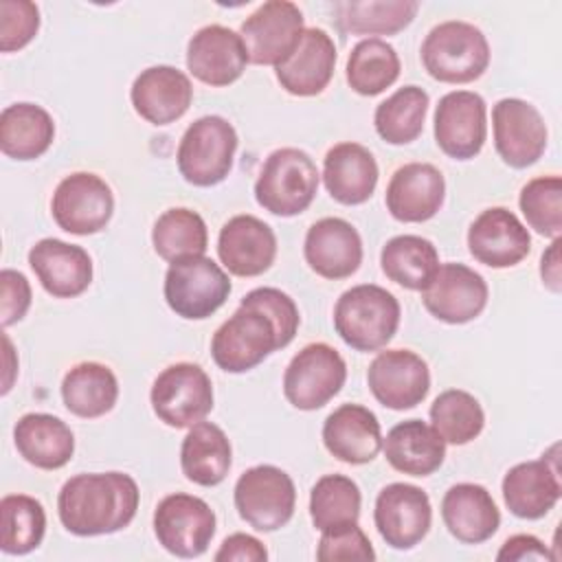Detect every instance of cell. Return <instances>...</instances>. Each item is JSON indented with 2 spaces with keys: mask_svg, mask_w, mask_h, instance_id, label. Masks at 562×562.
<instances>
[{
  "mask_svg": "<svg viewBox=\"0 0 562 562\" xmlns=\"http://www.w3.org/2000/svg\"><path fill=\"white\" fill-rule=\"evenodd\" d=\"M380 266L389 281L422 292L439 268V252L426 237L395 235L382 246Z\"/></svg>",
  "mask_w": 562,
  "mask_h": 562,
  "instance_id": "d590c367",
  "label": "cell"
},
{
  "mask_svg": "<svg viewBox=\"0 0 562 562\" xmlns=\"http://www.w3.org/2000/svg\"><path fill=\"white\" fill-rule=\"evenodd\" d=\"M305 26L301 9L290 0L259 4L239 26L250 64L279 66L301 42Z\"/></svg>",
  "mask_w": 562,
  "mask_h": 562,
  "instance_id": "7c38bea8",
  "label": "cell"
},
{
  "mask_svg": "<svg viewBox=\"0 0 562 562\" xmlns=\"http://www.w3.org/2000/svg\"><path fill=\"white\" fill-rule=\"evenodd\" d=\"M446 198V180L430 162H406L386 184V211L404 224H419L435 217Z\"/></svg>",
  "mask_w": 562,
  "mask_h": 562,
  "instance_id": "603a6c76",
  "label": "cell"
},
{
  "mask_svg": "<svg viewBox=\"0 0 562 562\" xmlns=\"http://www.w3.org/2000/svg\"><path fill=\"white\" fill-rule=\"evenodd\" d=\"M217 562H266L268 560V551L263 547L261 540H257L255 536L248 533H233L228 538H224V542L220 544L217 553H215Z\"/></svg>",
  "mask_w": 562,
  "mask_h": 562,
  "instance_id": "681fc988",
  "label": "cell"
},
{
  "mask_svg": "<svg viewBox=\"0 0 562 562\" xmlns=\"http://www.w3.org/2000/svg\"><path fill=\"white\" fill-rule=\"evenodd\" d=\"M248 64V55L239 33L222 24L198 29L187 44L189 72L213 88L235 83Z\"/></svg>",
  "mask_w": 562,
  "mask_h": 562,
  "instance_id": "ffe728a7",
  "label": "cell"
},
{
  "mask_svg": "<svg viewBox=\"0 0 562 562\" xmlns=\"http://www.w3.org/2000/svg\"><path fill=\"white\" fill-rule=\"evenodd\" d=\"M46 533V514L29 494H7L0 501V549L7 555H26Z\"/></svg>",
  "mask_w": 562,
  "mask_h": 562,
  "instance_id": "60d3db41",
  "label": "cell"
},
{
  "mask_svg": "<svg viewBox=\"0 0 562 562\" xmlns=\"http://www.w3.org/2000/svg\"><path fill=\"white\" fill-rule=\"evenodd\" d=\"M20 457L40 470L64 468L75 452V435L66 422L48 413H26L13 426Z\"/></svg>",
  "mask_w": 562,
  "mask_h": 562,
  "instance_id": "4dcf8cb0",
  "label": "cell"
},
{
  "mask_svg": "<svg viewBox=\"0 0 562 562\" xmlns=\"http://www.w3.org/2000/svg\"><path fill=\"white\" fill-rule=\"evenodd\" d=\"M130 99L140 119L151 125H169L189 110L193 86L191 79L173 66H149L134 79Z\"/></svg>",
  "mask_w": 562,
  "mask_h": 562,
  "instance_id": "4316f807",
  "label": "cell"
},
{
  "mask_svg": "<svg viewBox=\"0 0 562 562\" xmlns=\"http://www.w3.org/2000/svg\"><path fill=\"white\" fill-rule=\"evenodd\" d=\"M540 277L542 283L551 290V292H560L562 290V270H560V237L551 241V246L542 252L540 259Z\"/></svg>",
  "mask_w": 562,
  "mask_h": 562,
  "instance_id": "816d5d0a",
  "label": "cell"
},
{
  "mask_svg": "<svg viewBox=\"0 0 562 562\" xmlns=\"http://www.w3.org/2000/svg\"><path fill=\"white\" fill-rule=\"evenodd\" d=\"M40 31V9L29 0L0 2V50L13 53L24 48Z\"/></svg>",
  "mask_w": 562,
  "mask_h": 562,
  "instance_id": "bcb514c9",
  "label": "cell"
},
{
  "mask_svg": "<svg viewBox=\"0 0 562 562\" xmlns=\"http://www.w3.org/2000/svg\"><path fill=\"white\" fill-rule=\"evenodd\" d=\"M303 255L307 266L323 279H347L362 263L360 233L342 217H323L305 233Z\"/></svg>",
  "mask_w": 562,
  "mask_h": 562,
  "instance_id": "d4e9b609",
  "label": "cell"
},
{
  "mask_svg": "<svg viewBox=\"0 0 562 562\" xmlns=\"http://www.w3.org/2000/svg\"><path fill=\"white\" fill-rule=\"evenodd\" d=\"M237 143V132L224 116H200L180 138L176 151L180 176L193 187L220 184L233 169Z\"/></svg>",
  "mask_w": 562,
  "mask_h": 562,
  "instance_id": "5b68a950",
  "label": "cell"
},
{
  "mask_svg": "<svg viewBox=\"0 0 562 562\" xmlns=\"http://www.w3.org/2000/svg\"><path fill=\"white\" fill-rule=\"evenodd\" d=\"M378 162L360 143H338L323 158V184L327 193L345 204H364L378 187Z\"/></svg>",
  "mask_w": 562,
  "mask_h": 562,
  "instance_id": "f1b7e54d",
  "label": "cell"
},
{
  "mask_svg": "<svg viewBox=\"0 0 562 562\" xmlns=\"http://www.w3.org/2000/svg\"><path fill=\"white\" fill-rule=\"evenodd\" d=\"M169 310L187 321H204L215 314L231 294V279L209 257H189L169 263L162 285Z\"/></svg>",
  "mask_w": 562,
  "mask_h": 562,
  "instance_id": "52a82bcc",
  "label": "cell"
},
{
  "mask_svg": "<svg viewBox=\"0 0 562 562\" xmlns=\"http://www.w3.org/2000/svg\"><path fill=\"white\" fill-rule=\"evenodd\" d=\"M428 413L432 422L430 426L446 443L452 446H465L474 441L485 426V413L479 400L461 389H448L439 393Z\"/></svg>",
  "mask_w": 562,
  "mask_h": 562,
  "instance_id": "7bdbcfd3",
  "label": "cell"
},
{
  "mask_svg": "<svg viewBox=\"0 0 562 562\" xmlns=\"http://www.w3.org/2000/svg\"><path fill=\"white\" fill-rule=\"evenodd\" d=\"M233 501L239 518L252 529L270 533L290 522L296 505L294 481L277 465L261 463L239 474Z\"/></svg>",
  "mask_w": 562,
  "mask_h": 562,
  "instance_id": "8992f818",
  "label": "cell"
},
{
  "mask_svg": "<svg viewBox=\"0 0 562 562\" xmlns=\"http://www.w3.org/2000/svg\"><path fill=\"white\" fill-rule=\"evenodd\" d=\"M419 11L415 0H364V2H336V24L342 33L351 35H395L404 31Z\"/></svg>",
  "mask_w": 562,
  "mask_h": 562,
  "instance_id": "8d00e7d4",
  "label": "cell"
},
{
  "mask_svg": "<svg viewBox=\"0 0 562 562\" xmlns=\"http://www.w3.org/2000/svg\"><path fill=\"white\" fill-rule=\"evenodd\" d=\"M50 213L55 224L66 233L94 235L112 220L114 195L101 176L75 171L55 187Z\"/></svg>",
  "mask_w": 562,
  "mask_h": 562,
  "instance_id": "4fadbf2b",
  "label": "cell"
},
{
  "mask_svg": "<svg viewBox=\"0 0 562 562\" xmlns=\"http://www.w3.org/2000/svg\"><path fill=\"white\" fill-rule=\"evenodd\" d=\"M382 450L391 468L408 476H430L446 459V441L422 419L395 424L382 439Z\"/></svg>",
  "mask_w": 562,
  "mask_h": 562,
  "instance_id": "1f68e13d",
  "label": "cell"
},
{
  "mask_svg": "<svg viewBox=\"0 0 562 562\" xmlns=\"http://www.w3.org/2000/svg\"><path fill=\"white\" fill-rule=\"evenodd\" d=\"M215 522L211 505L184 492L165 496L154 512L156 540L176 558L202 555L215 536Z\"/></svg>",
  "mask_w": 562,
  "mask_h": 562,
  "instance_id": "8fae6325",
  "label": "cell"
},
{
  "mask_svg": "<svg viewBox=\"0 0 562 562\" xmlns=\"http://www.w3.org/2000/svg\"><path fill=\"white\" fill-rule=\"evenodd\" d=\"M61 400L81 419L103 417L119 400V380L108 364L92 360L79 362L61 380Z\"/></svg>",
  "mask_w": 562,
  "mask_h": 562,
  "instance_id": "e575fe53",
  "label": "cell"
},
{
  "mask_svg": "<svg viewBox=\"0 0 562 562\" xmlns=\"http://www.w3.org/2000/svg\"><path fill=\"white\" fill-rule=\"evenodd\" d=\"M345 380L342 356L327 342H310L288 362L283 395L299 411H316L340 393Z\"/></svg>",
  "mask_w": 562,
  "mask_h": 562,
  "instance_id": "30bf717a",
  "label": "cell"
},
{
  "mask_svg": "<svg viewBox=\"0 0 562 562\" xmlns=\"http://www.w3.org/2000/svg\"><path fill=\"white\" fill-rule=\"evenodd\" d=\"M518 206L538 235L558 239L562 233V180L560 176H538L520 189Z\"/></svg>",
  "mask_w": 562,
  "mask_h": 562,
  "instance_id": "ee69618b",
  "label": "cell"
},
{
  "mask_svg": "<svg viewBox=\"0 0 562 562\" xmlns=\"http://www.w3.org/2000/svg\"><path fill=\"white\" fill-rule=\"evenodd\" d=\"M400 68V57L389 42L380 37H367L351 48L345 75L353 92L362 97H375L397 81Z\"/></svg>",
  "mask_w": 562,
  "mask_h": 562,
  "instance_id": "f35d334b",
  "label": "cell"
},
{
  "mask_svg": "<svg viewBox=\"0 0 562 562\" xmlns=\"http://www.w3.org/2000/svg\"><path fill=\"white\" fill-rule=\"evenodd\" d=\"M360 505V487L345 474H325L310 492V518L321 533L358 522Z\"/></svg>",
  "mask_w": 562,
  "mask_h": 562,
  "instance_id": "b9f144b4",
  "label": "cell"
},
{
  "mask_svg": "<svg viewBox=\"0 0 562 562\" xmlns=\"http://www.w3.org/2000/svg\"><path fill=\"white\" fill-rule=\"evenodd\" d=\"M428 92L419 86L397 88L386 97L373 114V125L378 136L389 145H408L413 143L426 121L428 112Z\"/></svg>",
  "mask_w": 562,
  "mask_h": 562,
  "instance_id": "ab89813d",
  "label": "cell"
},
{
  "mask_svg": "<svg viewBox=\"0 0 562 562\" xmlns=\"http://www.w3.org/2000/svg\"><path fill=\"white\" fill-rule=\"evenodd\" d=\"M373 522L382 540L397 551L417 547L432 522L428 494L411 483H389L380 490L373 509Z\"/></svg>",
  "mask_w": 562,
  "mask_h": 562,
  "instance_id": "9a60e30c",
  "label": "cell"
},
{
  "mask_svg": "<svg viewBox=\"0 0 562 562\" xmlns=\"http://www.w3.org/2000/svg\"><path fill=\"white\" fill-rule=\"evenodd\" d=\"M470 255L490 268H512L531 250L527 226L505 206H492L476 215L468 228Z\"/></svg>",
  "mask_w": 562,
  "mask_h": 562,
  "instance_id": "44dd1931",
  "label": "cell"
},
{
  "mask_svg": "<svg viewBox=\"0 0 562 562\" xmlns=\"http://www.w3.org/2000/svg\"><path fill=\"white\" fill-rule=\"evenodd\" d=\"M321 173L312 156L299 147L274 149L255 180V200L279 217L303 213L316 198Z\"/></svg>",
  "mask_w": 562,
  "mask_h": 562,
  "instance_id": "277c9868",
  "label": "cell"
},
{
  "mask_svg": "<svg viewBox=\"0 0 562 562\" xmlns=\"http://www.w3.org/2000/svg\"><path fill=\"white\" fill-rule=\"evenodd\" d=\"M239 305L255 307V310L263 312L274 323L279 349L288 347L294 340L299 325H301V316H299V307L290 294L281 292L279 288H255L239 301Z\"/></svg>",
  "mask_w": 562,
  "mask_h": 562,
  "instance_id": "f6af8a7d",
  "label": "cell"
},
{
  "mask_svg": "<svg viewBox=\"0 0 562 562\" xmlns=\"http://www.w3.org/2000/svg\"><path fill=\"white\" fill-rule=\"evenodd\" d=\"M336 66V44L327 31L310 26L303 31L296 48L274 68L281 88L294 97L321 94Z\"/></svg>",
  "mask_w": 562,
  "mask_h": 562,
  "instance_id": "484cf974",
  "label": "cell"
},
{
  "mask_svg": "<svg viewBox=\"0 0 562 562\" xmlns=\"http://www.w3.org/2000/svg\"><path fill=\"white\" fill-rule=\"evenodd\" d=\"M397 299L375 285L360 283L345 290L334 305V329L356 351H378L391 342L400 327Z\"/></svg>",
  "mask_w": 562,
  "mask_h": 562,
  "instance_id": "7a4b0ae2",
  "label": "cell"
},
{
  "mask_svg": "<svg viewBox=\"0 0 562 562\" xmlns=\"http://www.w3.org/2000/svg\"><path fill=\"white\" fill-rule=\"evenodd\" d=\"M419 55L426 72L441 83H470L490 66L487 37L479 26L463 20L432 26Z\"/></svg>",
  "mask_w": 562,
  "mask_h": 562,
  "instance_id": "3957f363",
  "label": "cell"
},
{
  "mask_svg": "<svg viewBox=\"0 0 562 562\" xmlns=\"http://www.w3.org/2000/svg\"><path fill=\"white\" fill-rule=\"evenodd\" d=\"M233 463V448L226 432L211 424L198 422L189 428L180 446L182 474L202 487L220 485Z\"/></svg>",
  "mask_w": 562,
  "mask_h": 562,
  "instance_id": "d6a6232c",
  "label": "cell"
},
{
  "mask_svg": "<svg viewBox=\"0 0 562 562\" xmlns=\"http://www.w3.org/2000/svg\"><path fill=\"white\" fill-rule=\"evenodd\" d=\"M55 138L53 116L35 103L20 101L0 114V149L13 160H35L48 151Z\"/></svg>",
  "mask_w": 562,
  "mask_h": 562,
  "instance_id": "836d02e7",
  "label": "cell"
},
{
  "mask_svg": "<svg viewBox=\"0 0 562 562\" xmlns=\"http://www.w3.org/2000/svg\"><path fill=\"white\" fill-rule=\"evenodd\" d=\"M29 266L40 285L55 299H75L92 283V259L86 248L44 237L29 250Z\"/></svg>",
  "mask_w": 562,
  "mask_h": 562,
  "instance_id": "cb8c5ba5",
  "label": "cell"
},
{
  "mask_svg": "<svg viewBox=\"0 0 562 562\" xmlns=\"http://www.w3.org/2000/svg\"><path fill=\"white\" fill-rule=\"evenodd\" d=\"M441 518L450 536L463 544H481L501 527V512L479 483L452 485L441 498Z\"/></svg>",
  "mask_w": 562,
  "mask_h": 562,
  "instance_id": "f546056e",
  "label": "cell"
},
{
  "mask_svg": "<svg viewBox=\"0 0 562 562\" xmlns=\"http://www.w3.org/2000/svg\"><path fill=\"white\" fill-rule=\"evenodd\" d=\"M485 279L465 263H439L426 288L422 303L437 321L448 325H463L474 321L487 305Z\"/></svg>",
  "mask_w": 562,
  "mask_h": 562,
  "instance_id": "5bb4252c",
  "label": "cell"
},
{
  "mask_svg": "<svg viewBox=\"0 0 562 562\" xmlns=\"http://www.w3.org/2000/svg\"><path fill=\"white\" fill-rule=\"evenodd\" d=\"M487 136V108L479 92L452 90L443 94L435 110V143L454 158H474Z\"/></svg>",
  "mask_w": 562,
  "mask_h": 562,
  "instance_id": "e0dca14e",
  "label": "cell"
},
{
  "mask_svg": "<svg viewBox=\"0 0 562 562\" xmlns=\"http://www.w3.org/2000/svg\"><path fill=\"white\" fill-rule=\"evenodd\" d=\"M31 307V285L29 279L11 268L0 272V323L11 327L22 321Z\"/></svg>",
  "mask_w": 562,
  "mask_h": 562,
  "instance_id": "c3c4849f",
  "label": "cell"
},
{
  "mask_svg": "<svg viewBox=\"0 0 562 562\" xmlns=\"http://www.w3.org/2000/svg\"><path fill=\"white\" fill-rule=\"evenodd\" d=\"M151 244L160 259L176 263L189 257H202L209 246L206 222L200 213L176 206L167 209L151 228Z\"/></svg>",
  "mask_w": 562,
  "mask_h": 562,
  "instance_id": "74e56055",
  "label": "cell"
},
{
  "mask_svg": "<svg viewBox=\"0 0 562 562\" xmlns=\"http://www.w3.org/2000/svg\"><path fill=\"white\" fill-rule=\"evenodd\" d=\"M367 384L384 408L406 411L426 400L430 371L426 360L415 351L386 349L371 360L367 369Z\"/></svg>",
  "mask_w": 562,
  "mask_h": 562,
  "instance_id": "ac0fdd59",
  "label": "cell"
},
{
  "mask_svg": "<svg viewBox=\"0 0 562 562\" xmlns=\"http://www.w3.org/2000/svg\"><path fill=\"white\" fill-rule=\"evenodd\" d=\"M555 450L558 446H553L551 452L542 454V459L516 463L505 472L501 485L503 501L516 518L538 520L547 516L560 501L562 483L558 457H553Z\"/></svg>",
  "mask_w": 562,
  "mask_h": 562,
  "instance_id": "d6986e66",
  "label": "cell"
},
{
  "mask_svg": "<svg viewBox=\"0 0 562 562\" xmlns=\"http://www.w3.org/2000/svg\"><path fill=\"white\" fill-rule=\"evenodd\" d=\"M277 349L274 323L248 305H239L211 338L213 362L226 373H246Z\"/></svg>",
  "mask_w": 562,
  "mask_h": 562,
  "instance_id": "9c48e42d",
  "label": "cell"
},
{
  "mask_svg": "<svg viewBox=\"0 0 562 562\" xmlns=\"http://www.w3.org/2000/svg\"><path fill=\"white\" fill-rule=\"evenodd\" d=\"M547 544L531 536V533H516L503 542V547L496 553V560L501 562H522V560H551Z\"/></svg>",
  "mask_w": 562,
  "mask_h": 562,
  "instance_id": "f907efd6",
  "label": "cell"
},
{
  "mask_svg": "<svg viewBox=\"0 0 562 562\" xmlns=\"http://www.w3.org/2000/svg\"><path fill=\"white\" fill-rule=\"evenodd\" d=\"M149 402L162 424L191 428L213 411V384L200 364L176 362L156 375Z\"/></svg>",
  "mask_w": 562,
  "mask_h": 562,
  "instance_id": "ba28073f",
  "label": "cell"
},
{
  "mask_svg": "<svg viewBox=\"0 0 562 562\" xmlns=\"http://www.w3.org/2000/svg\"><path fill=\"white\" fill-rule=\"evenodd\" d=\"M316 558L321 562H338V560L367 562V560H375V551L367 533L358 527V522H353V525L323 531L318 540Z\"/></svg>",
  "mask_w": 562,
  "mask_h": 562,
  "instance_id": "7dc6e473",
  "label": "cell"
},
{
  "mask_svg": "<svg viewBox=\"0 0 562 562\" xmlns=\"http://www.w3.org/2000/svg\"><path fill=\"white\" fill-rule=\"evenodd\" d=\"M140 492L125 472L70 476L57 496V516L72 536H105L125 529L138 509Z\"/></svg>",
  "mask_w": 562,
  "mask_h": 562,
  "instance_id": "6da1fadb",
  "label": "cell"
},
{
  "mask_svg": "<svg viewBox=\"0 0 562 562\" xmlns=\"http://www.w3.org/2000/svg\"><path fill=\"white\" fill-rule=\"evenodd\" d=\"M323 443L331 457L349 465L371 463L382 450V430L373 411L342 404L323 422Z\"/></svg>",
  "mask_w": 562,
  "mask_h": 562,
  "instance_id": "83f0119b",
  "label": "cell"
},
{
  "mask_svg": "<svg viewBox=\"0 0 562 562\" xmlns=\"http://www.w3.org/2000/svg\"><path fill=\"white\" fill-rule=\"evenodd\" d=\"M217 257L235 277H259L274 263L277 235L255 215H235L220 228Z\"/></svg>",
  "mask_w": 562,
  "mask_h": 562,
  "instance_id": "7402d4cb",
  "label": "cell"
},
{
  "mask_svg": "<svg viewBox=\"0 0 562 562\" xmlns=\"http://www.w3.org/2000/svg\"><path fill=\"white\" fill-rule=\"evenodd\" d=\"M494 147L505 165L514 169L531 167L547 149V125L529 101L507 97L492 108Z\"/></svg>",
  "mask_w": 562,
  "mask_h": 562,
  "instance_id": "2e32d148",
  "label": "cell"
}]
</instances>
